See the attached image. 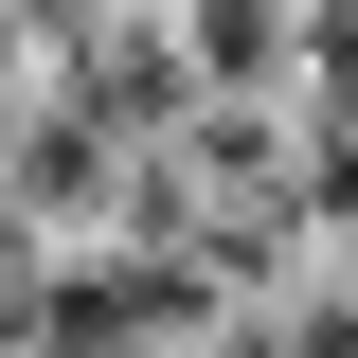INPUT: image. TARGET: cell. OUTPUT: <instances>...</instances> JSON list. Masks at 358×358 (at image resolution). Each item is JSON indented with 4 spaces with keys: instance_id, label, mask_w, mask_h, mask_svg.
<instances>
[{
    "instance_id": "obj_1",
    "label": "cell",
    "mask_w": 358,
    "mask_h": 358,
    "mask_svg": "<svg viewBox=\"0 0 358 358\" xmlns=\"http://www.w3.org/2000/svg\"><path fill=\"white\" fill-rule=\"evenodd\" d=\"M268 18H287V0H179V54H197L215 90H268V54H287Z\"/></svg>"
}]
</instances>
